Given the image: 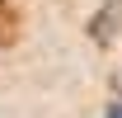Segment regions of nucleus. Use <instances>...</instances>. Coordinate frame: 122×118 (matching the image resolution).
Returning a JSON list of instances; mask_svg holds the SVG:
<instances>
[{"mask_svg": "<svg viewBox=\"0 0 122 118\" xmlns=\"http://www.w3.org/2000/svg\"><path fill=\"white\" fill-rule=\"evenodd\" d=\"M108 118H122V104H113V109H108Z\"/></svg>", "mask_w": 122, "mask_h": 118, "instance_id": "2", "label": "nucleus"}, {"mask_svg": "<svg viewBox=\"0 0 122 118\" xmlns=\"http://www.w3.org/2000/svg\"><path fill=\"white\" fill-rule=\"evenodd\" d=\"M14 38H19V10L10 0H0V47H10Z\"/></svg>", "mask_w": 122, "mask_h": 118, "instance_id": "1", "label": "nucleus"}]
</instances>
